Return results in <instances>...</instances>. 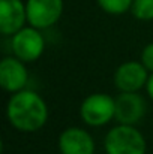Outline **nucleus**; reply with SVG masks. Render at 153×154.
Listing matches in <instances>:
<instances>
[{
  "label": "nucleus",
  "mask_w": 153,
  "mask_h": 154,
  "mask_svg": "<svg viewBox=\"0 0 153 154\" xmlns=\"http://www.w3.org/2000/svg\"><path fill=\"white\" fill-rule=\"evenodd\" d=\"M8 121L24 133H33L42 129L48 120V106L45 100L32 90L14 93L6 106Z\"/></svg>",
  "instance_id": "nucleus-1"
},
{
  "label": "nucleus",
  "mask_w": 153,
  "mask_h": 154,
  "mask_svg": "<svg viewBox=\"0 0 153 154\" xmlns=\"http://www.w3.org/2000/svg\"><path fill=\"white\" fill-rule=\"evenodd\" d=\"M104 147L107 154H146L147 150L143 133L126 124L113 127L105 136Z\"/></svg>",
  "instance_id": "nucleus-2"
},
{
  "label": "nucleus",
  "mask_w": 153,
  "mask_h": 154,
  "mask_svg": "<svg viewBox=\"0 0 153 154\" xmlns=\"http://www.w3.org/2000/svg\"><path fill=\"white\" fill-rule=\"evenodd\" d=\"M80 117L87 126H105L116 117V99L105 93H93L83 100Z\"/></svg>",
  "instance_id": "nucleus-3"
},
{
  "label": "nucleus",
  "mask_w": 153,
  "mask_h": 154,
  "mask_svg": "<svg viewBox=\"0 0 153 154\" xmlns=\"http://www.w3.org/2000/svg\"><path fill=\"white\" fill-rule=\"evenodd\" d=\"M45 50V39L35 27H23L12 36V52L24 63L38 60Z\"/></svg>",
  "instance_id": "nucleus-4"
},
{
  "label": "nucleus",
  "mask_w": 153,
  "mask_h": 154,
  "mask_svg": "<svg viewBox=\"0 0 153 154\" xmlns=\"http://www.w3.org/2000/svg\"><path fill=\"white\" fill-rule=\"evenodd\" d=\"M27 23L38 29L54 26L63 14V0H27Z\"/></svg>",
  "instance_id": "nucleus-5"
},
{
  "label": "nucleus",
  "mask_w": 153,
  "mask_h": 154,
  "mask_svg": "<svg viewBox=\"0 0 153 154\" xmlns=\"http://www.w3.org/2000/svg\"><path fill=\"white\" fill-rule=\"evenodd\" d=\"M141 61H126L114 72V85L120 93H137L147 85L149 75Z\"/></svg>",
  "instance_id": "nucleus-6"
},
{
  "label": "nucleus",
  "mask_w": 153,
  "mask_h": 154,
  "mask_svg": "<svg viewBox=\"0 0 153 154\" xmlns=\"http://www.w3.org/2000/svg\"><path fill=\"white\" fill-rule=\"evenodd\" d=\"M147 103L144 97L137 93H120L116 97V117L114 120L119 121V124L134 126L146 114Z\"/></svg>",
  "instance_id": "nucleus-7"
},
{
  "label": "nucleus",
  "mask_w": 153,
  "mask_h": 154,
  "mask_svg": "<svg viewBox=\"0 0 153 154\" xmlns=\"http://www.w3.org/2000/svg\"><path fill=\"white\" fill-rule=\"evenodd\" d=\"M29 81V72L23 60L17 57H5L0 61V85L8 93L24 90Z\"/></svg>",
  "instance_id": "nucleus-8"
},
{
  "label": "nucleus",
  "mask_w": 153,
  "mask_h": 154,
  "mask_svg": "<svg viewBox=\"0 0 153 154\" xmlns=\"http://www.w3.org/2000/svg\"><path fill=\"white\" fill-rule=\"evenodd\" d=\"M60 154H95L92 135L81 127H68L59 136Z\"/></svg>",
  "instance_id": "nucleus-9"
},
{
  "label": "nucleus",
  "mask_w": 153,
  "mask_h": 154,
  "mask_svg": "<svg viewBox=\"0 0 153 154\" xmlns=\"http://www.w3.org/2000/svg\"><path fill=\"white\" fill-rule=\"evenodd\" d=\"M27 9L21 0H0V33L14 36L24 27Z\"/></svg>",
  "instance_id": "nucleus-10"
},
{
  "label": "nucleus",
  "mask_w": 153,
  "mask_h": 154,
  "mask_svg": "<svg viewBox=\"0 0 153 154\" xmlns=\"http://www.w3.org/2000/svg\"><path fill=\"white\" fill-rule=\"evenodd\" d=\"M134 0H98L101 9L111 15H122L131 11Z\"/></svg>",
  "instance_id": "nucleus-11"
},
{
  "label": "nucleus",
  "mask_w": 153,
  "mask_h": 154,
  "mask_svg": "<svg viewBox=\"0 0 153 154\" xmlns=\"http://www.w3.org/2000/svg\"><path fill=\"white\" fill-rule=\"evenodd\" d=\"M132 15L140 21H152L153 20V0H134L132 3Z\"/></svg>",
  "instance_id": "nucleus-12"
},
{
  "label": "nucleus",
  "mask_w": 153,
  "mask_h": 154,
  "mask_svg": "<svg viewBox=\"0 0 153 154\" xmlns=\"http://www.w3.org/2000/svg\"><path fill=\"white\" fill-rule=\"evenodd\" d=\"M141 63L149 72L153 73V42L147 44L144 50L141 51Z\"/></svg>",
  "instance_id": "nucleus-13"
},
{
  "label": "nucleus",
  "mask_w": 153,
  "mask_h": 154,
  "mask_svg": "<svg viewBox=\"0 0 153 154\" xmlns=\"http://www.w3.org/2000/svg\"><path fill=\"white\" fill-rule=\"evenodd\" d=\"M146 90H147V93H149V96H150V99L153 100V73L149 76V81H147V85H146Z\"/></svg>",
  "instance_id": "nucleus-14"
}]
</instances>
